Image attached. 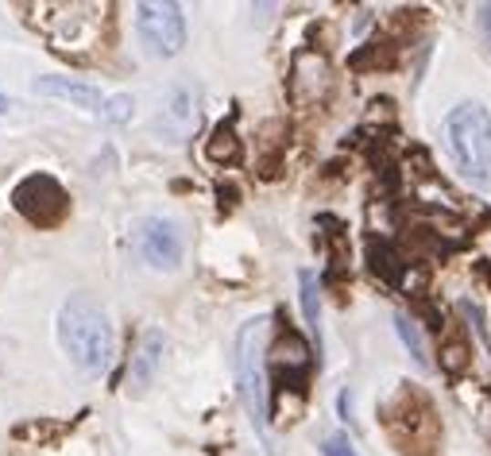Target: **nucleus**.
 Segmentation results:
<instances>
[{
  "instance_id": "obj_1",
  "label": "nucleus",
  "mask_w": 491,
  "mask_h": 456,
  "mask_svg": "<svg viewBox=\"0 0 491 456\" xmlns=\"http://www.w3.org/2000/svg\"><path fill=\"white\" fill-rule=\"evenodd\" d=\"M58 345L70 356V364L86 376H101L112 364V325L105 309L86 295H74L58 309Z\"/></svg>"
},
{
  "instance_id": "obj_2",
  "label": "nucleus",
  "mask_w": 491,
  "mask_h": 456,
  "mask_svg": "<svg viewBox=\"0 0 491 456\" xmlns=\"http://www.w3.org/2000/svg\"><path fill=\"white\" fill-rule=\"evenodd\" d=\"M445 148L465 182L476 190L491 186V112L476 101L456 105L445 117Z\"/></svg>"
},
{
  "instance_id": "obj_3",
  "label": "nucleus",
  "mask_w": 491,
  "mask_h": 456,
  "mask_svg": "<svg viewBox=\"0 0 491 456\" xmlns=\"http://www.w3.org/2000/svg\"><path fill=\"white\" fill-rule=\"evenodd\" d=\"M267 333H271L267 317H256L248 325H240L236 356H233V371H236L244 410H248L259 437H267Z\"/></svg>"
},
{
  "instance_id": "obj_4",
  "label": "nucleus",
  "mask_w": 491,
  "mask_h": 456,
  "mask_svg": "<svg viewBox=\"0 0 491 456\" xmlns=\"http://www.w3.org/2000/svg\"><path fill=\"white\" fill-rule=\"evenodd\" d=\"M387 430L406 456H434L441 433L430 399H422L414 387H402L395 402L387 406Z\"/></svg>"
},
{
  "instance_id": "obj_5",
  "label": "nucleus",
  "mask_w": 491,
  "mask_h": 456,
  "mask_svg": "<svg viewBox=\"0 0 491 456\" xmlns=\"http://www.w3.org/2000/svg\"><path fill=\"white\" fill-rule=\"evenodd\" d=\"M12 205H16V213H20L24 221L39 224V228H55L70 213L67 190H62V182L51 178V174H27L24 182L12 190Z\"/></svg>"
},
{
  "instance_id": "obj_6",
  "label": "nucleus",
  "mask_w": 491,
  "mask_h": 456,
  "mask_svg": "<svg viewBox=\"0 0 491 456\" xmlns=\"http://www.w3.org/2000/svg\"><path fill=\"white\" fill-rule=\"evenodd\" d=\"M136 31L143 47L159 58H171L186 47V16L171 0H147L136 8Z\"/></svg>"
},
{
  "instance_id": "obj_7",
  "label": "nucleus",
  "mask_w": 491,
  "mask_h": 456,
  "mask_svg": "<svg viewBox=\"0 0 491 456\" xmlns=\"http://www.w3.org/2000/svg\"><path fill=\"white\" fill-rule=\"evenodd\" d=\"M136 252L147 267L155 271H174L178 264H183L186 255V244H183V228H178L174 221L167 217H143L136 224Z\"/></svg>"
},
{
  "instance_id": "obj_8",
  "label": "nucleus",
  "mask_w": 491,
  "mask_h": 456,
  "mask_svg": "<svg viewBox=\"0 0 491 456\" xmlns=\"http://www.w3.org/2000/svg\"><path fill=\"white\" fill-rule=\"evenodd\" d=\"M202 120V109H198V89L190 81H178V86L167 89L162 97V109L155 117V132L171 143H183L186 136H193V128Z\"/></svg>"
},
{
  "instance_id": "obj_9",
  "label": "nucleus",
  "mask_w": 491,
  "mask_h": 456,
  "mask_svg": "<svg viewBox=\"0 0 491 456\" xmlns=\"http://www.w3.org/2000/svg\"><path fill=\"white\" fill-rule=\"evenodd\" d=\"M333 86V70H329V58L318 55V51H298L294 55V67H290V97L294 105H318L325 93Z\"/></svg>"
},
{
  "instance_id": "obj_10",
  "label": "nucleus",
  "mask_w": 491,
  "mask_h": 456,
  "mask_svg": "<svg viewBox=\"0 0 491 456\" xmlns=\"http://www.w3.org/2000/svg\"><path fill=\"white\" fill-rule=\"evenodd\" d=\"M267 360H271V368L290 383V390H298V395H302V376L309 371V364H314V352H309L306 340L294 333V329L279 333V340H275V345L267 348Z\"/></svg>"
},
{
  "instance_id": "obj_11",
  "label": "nucleus",
  "mask_w": 491,
  "mask_h": 456,
  "mask_svg": "<svg viewBox=\"0 0 491 456\" xmlns=\"http://www.w3.org/2000/svg\"><path fill=\"white\" fill-rule=\"evenodd\" d=\"M162 352H167V337H162V329H147L136 356H132V364H128V395L132 399L147 395V387L155 383L159 368H162Z\"/></svg>"
},
{
  "instance_id": "obj_12",
  "label": "nucleus",
  "mask_w": 491,
  "mask_h": 456,
  "mask_svg": "<svg viewBox=\"0 0 491 456\" xmlns=\"http://www.w3.org/2000/svg\"><path fill=\"white\" fill-rule=\"evenodd\" d=\"M36 93L39 97H62V101H70L78 109H93V112H101L105 105V97L97 86H89V81H78V78H36Z\"/></svg>"
},
{
  "instance_id": "obj_13",
  "label": "nucleus",
  "mask_w": 491,
  "mask_h": 456,
  "mask_svg": "<svg viewBox=\"0 0 491 456\" xmlns=\"http://www.w3.org/2000/svg\"><path fill=\"white\" fill-rule=\"evenodd\" d=\"M205 155L213 162H221V167H236L244 148H240V136L233 132V124H217V128H213V136L205 143Z\"/></svg>"
},
{
  "instance_id": "obj_14",
  "label": "nucleus",
  "mask_w": 491,
  "mask_h": 456,
  "mask_svg": "<svg viewBox=\"0 0 491 456\" xmlns=\"http://www.w3.org/2000/svg\"><path fill=\"white\" fill-rule=\"evenodd\" d=\"M298 298H302V314H306L309 333H314L321 345V286H318L314 271H298Z\"/></svg>"
},
{
  "instance_id": "obj_15",
  "label": "nucleus",
  "mask_w": 491,
  "mask_h": 456,
  "mask_svg": "<svg viewBox=\"0 0 491 456\" xmlns=\"http://www.w3.org/2000/svg\"><path fill=\"white\" fill-rule=\"evenodd\" d=\"M395 333H399V340L406 345V352L414 356V364L418 368H430V352H425V340H422L418 321L406 317V314H395Z\"/></svg>"
},
{
  "instance_id": "obj_16",
  "label": "nucleus",
  "mask_w": 491,
  "mask_h": 456,
  "mask_svg": "<svg viewBox=\"0 0 491 456\" xmlns=\"http://www.w3.org/2000/svg\"><path fill=\"white\" fill-rule=\"evenodd\" d=\"M472 364V348H468V340L456 333V337H449L445 345H441V368L449 371V376H461V371Z\"/></svg>"
},
{
  "instance_id": "obj_17",
  "label": "nucleus",
  "mask_w": 491,
  "mask_h": 456,
  "mask_svg": "<svg viewBox=\"0 0 491 456\" xmlns=\"http://www.w3.org/2000/svg\"><path fill=\"white\" fill-rule=\"evenodd\" d=\"M371 271L383 275L387 283H402V264L399 255L387 248V244H371Z\"/></svg>"
},
{
  "instance_id": "obj_18",
  "label": "nucleus",
  "mask_w": 491,
  "mask_h": 456,
  "mask_svg": "<svg viewBox=\"0 0 491 456\" xmlns=\"http://www.w3.org/2000/svg\"><path fill=\"white\" fill-rule=\"evenodd\" d=\"M132 109H136L132 97L117 93V97H109V101L101 105V120H105V124H124L128 117H132Z\"/></svg>"
},
{
  "instance_id": "obj_19",
  "label": "nucleus",
  "mask_w": 491,
  "mask_h": 456,
  "mask_svg": "<svg viewBox=\"0 0 491 456\" xmlns=\"http://www.w3.org/2000/svg\"><path fill=\"white\" fill-rule=\"evenodd\" d=\"M321 452H325V456H360L345 433H329V437H325V441H321Z\"/></svg>"
},
{
  "instance_id": "obj_20",
  "label": "nucleus",
  "mask_w": 491,
  "mask_h": 456,
  "mask_svg": "<svg viewBox=\"0 0 491 456\" xmlns=\"http://www.w3.org/2000/svg\"><path fill=\"white\" fill-rule=\"evenodd\" d=\"M480 27H484V36H487V43H491V5L480 8Z\"/></svg>"
},
{
  "instance_id": "obj_21",
  "label": "nucleus",
  "mask_w": 491,
  "mask_h": 456,
  "mask_svg": "<svg viewBox=\"0 0 491 456\" xmlns=\"http://www.w3.org/2000/svg\"><path fill=\"white\" fill-rule=\"evenodd\" d=\"M12 109H16V101H12V97L0 93V117H5V112H12Z\"/></svg>"
}]
</instances>
